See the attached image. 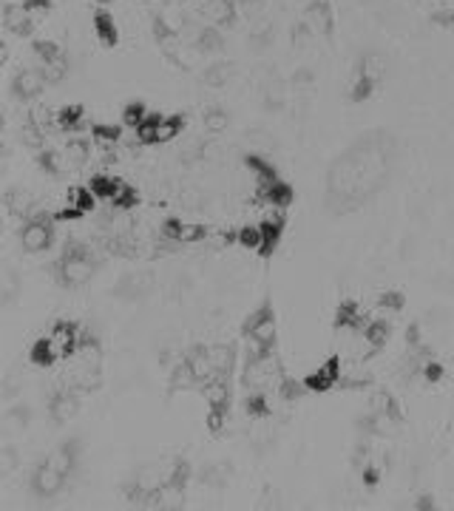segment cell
I'll list each match as a JSON object with an SVG mask.
<instances>
[{"instance_id":"cell-1","label":"cell","mask_w":454,"mask_h":511,"mask_svg":"<svg viewBox=\"0 0 454 511\" xmlns=\"http://www.w3.org/2000/svg\"><path fill=\"white\" fill-rule=\"evenodd\" d=\"M392 145L389 139H366L332 165L330 171V202L335 210L341 207H358L361 202L372 199L384 188V179L389 174Z\"/></svg>"},{"instance_id":"cell-13","label":"cell","mask_w":454,"mask_h":511,"mask_svg":"<svg viewBox=\"0 0 454 511\" xmlns=\"http://www.w3.org/2000/svg\"><path fill=\"white\" fill-rule=\"evenodd\" d=\"M91 160V148H89V142L86 139H68L65 142V162L68 165H74V168H80V165H86Z\"/></svg>"},{"instance_id":"cell-29","label":"cell","mask_w":454,"mask_h":511,"mask_svg":"<svg viewBox=\"0 0 454 511\" xmlns=\"http://www.w3.org/2000/svg\"><path fill=\"white\" fill-rule=\"evenodd\" d=\"M227 426V406H210V415H207V429L210 432H224Z\"/></svg>"},{"instance_id":"cell-4","label":"cell","mask_w":454,"mask_h":511,"mask_svg":"<svg viewBox=\"0 0 454 511\" xmlns=\"http://www.w3.org/2000/svg\"><path fill=\"white\" fill-rule=\"evenodd\" d=\"M51 216L48 213H37L32 222L23 228V233H20V242H23V247L29 250V253H40V250H46L48 245H51Z\"/></svg>"},{"instance_id":"cell-3","label":"cell","mask_w":454,"mask_h":511,"mask_svg":"<svg viewBox=\"0 0 454 511\" xmlns=\"http://www.w3.org/2000/svg\"><path fill=\"white\" fill-rule=\"evenodd\" d=\"M245 335L250 341H256L259 347H264V349L275 347V318H273V310L267 304L250 316V321L245 324Z\"/></svg>"},{"instance_id":"cell-11","label":"cell","mask_w":454,"mask_h":511,"mask_svg":"<svg viewBox=\"0 0 454 511\" xmlns=\"http://www.w3.org/2000/svg\"><path fill=\"white\" fill-rule=\"evenodd\" d=\"M100 199H105V202H114L122 190H125V182L122 179H114V176H105V174H97V176H91V185H89Z\"/></svg>"},{"instance_id":"cell-23","label":"cell","mask_w":454,"mask_h":511,"mask_svg":"<svg viewBox=\"0 0 454 511\" xmlns=\"http://www.w3.org/2000/svg\"><path fill=\"white\" fill-rule=\"evenodd\" d=\"M34 54L43 60V63H57L63 60V48L51 40H34Z\"/></svg>"},{"instance_id":"cell-26","label":"cell","mask_w":454,"mask_h":511,"mask_svg":"<svg viewBox=\"0 0 454 511\" xmlns=\"http://www.w3.org/2000/svg\"><path fill=\"white\" fill-rule=\"evenodd\" d=\"M372 89H375V77H369V75H358V80H355V86H352V100L355 103H363V100H369L372 97Z\"/></svg>"},{"instance_id":"cell-17","label":"cell","mask_w":454,"mask_h":511,"mask_svg":"<svg viewBox=\"0 0 454 511\" xmlns=\"http://www.w3.org/2000/svg\"><path fill=\"white\" fill-rule=\"evenodd\" d=\"M162 119H165L162 114H157V111H148L145 122L136 128V142H139V145H160V142H157V125H160Z\"/></svg>"},{"instance_id":"cell-7","label":"cell","mask_w":454,"mask_h":511,"mask_svg":"<svg viewBox=\"0 0 454 511\" xmlns=\"http://www.w3.org/2000/svg\"><path fill=\"white\" fill-rule=\"evenodd\" d=\"M4 23L12 34H20V37L32 34V29H34V20H32V12L26 9V4H9L4 9Z\"/></svg>"},{"instance_id":"cell-14","label":"cell","mask_w":454,"mask_h":511,"mask_svg":"<svg viewBox=\"0 0 454 511\" xmlns=\"http://www.w3.org/2000/svg\"><path fill=\"white\" fill-rule=\"evenodd\" d=\"M363 332V338H366V344L377 352L384 344H387V338H389V327H387V321H381V318H372V321H366V327L361 330Z\"/></svg>"},{"instance_id":"cell-16","label":"cell","mask_w":454,"mask_h":511,"mask_svg":"<svg viewBox=\"0 0 454 511\" xmlns=\"http://www.w3.org/2000/svg\"><path fill=\"white\" fill-rule=\"evenodd\" d=\"M60 358V352H57V347H54V341L51 338H40V341H34V347H32V361L37 363V367H51V363Z\"/></svg>"},{"instance_id":"cell-21","label":"cell","mask_w":454,"mask_h":511,"mask_svg":"<svg viewBox=\"0 0 454 511\" xmlns=\"http://www.w3.org/2000/svg\"><path fill=\"white\" fill-rule=\"evenodd\" d=\"M338 381L324 370V367H318V373H313V375H307L304 378V387L310 389V392H327L330 387H335Z\"/></svg>"},{"instance_id":"cell-36","label":"cell","mask_w":454,"mask_h":511,"mask_svg":"<svg viewBox=\"0 0 454 511\" xmlns=\"http://www.w3.org/2000/svg\"><path fill=\"white\" fill-rule=\"evenodd\" d=\"M97 6H108V4H114V0H94Z\"/></svg>"},{"instance_id":"cell-18","label":"cell","mask_w":454,"mask_h":511,"mask_svg":"<svg viewBox=\"0 0 454 511\" xmlns=\"http://www.w3.org/2000/svg\"><path fill=\"white\" fill-rule=\"evenodd\" d=\"M185 128V117L182 114H171L157 125V142H174Z\"/></svg>"},{"instance_id":"cell-6","label":"cell","mask_w":454,"mask_h":511,"mask_svg":"<svg viewBox=\"0 0 454 511\" xmlns=\"http://www.w3.org/2000/svg\"><path fill=\"white\" fill-rule=\"evenodd\" d=\"M304 23H307V29H310L313 34H330V32H332V23H335V20H332V9H330L327 0H316V4L307 6Z\"/></svg>"},{"instance_id":"cell-20","label":"cell","mask_w":454,"mask_h":511,"mask_svg":"<svg viewBox=\"0 0 454 511\" xmlns=\"http://www.w3.org/2000/svg\"><path fill=\"white\" fill-rule=\"evenodd\" d=\"M236 242L245 247V250H261V225H242L239 233H236Z\"/></svg>"},{"instance_id":"cell-15","label":"cell","mask_w":454,"mask_h":511,"mask_svg":"<svg viewBox=\"0 0 454 511\" xmlns=\"http://www.w3.org/2000/svg\"><path fill=\"white\" fill-rule=\"evenodd\" d=\"M97 193L91 190V188H71L68 190V196H65V202L71 205V207H77V210H83V213H91L94 207H97Z\"/></svg>"},{"instance_id":"cell-10","label":"cell","mask_w":454,"mask_h":511,"mask_svg":"<svg viewBox=\"0 0 454 511\" xmlns=\"http://www.w3.org/2000/svg\"><path fill=\"white\" fill-rule=\"evenodd\" d=\"M46 89V77L40 75V71H34V68H26V71H20V75L15 77V91H18V97H37L40 91Z\"/></svg>"},{"instance_id":"cell-31","label":"cell","mask_w":454,"mask_h":511,"mask_svg":"<svg viewBox=\"0 0 454 511\" xmlns=\"http://www.w3.org/2000/svg\"><path fill=\"white\" fill-rule=\"evenodd\" d=\"M227 80V65H213L207 75H205V83L207 86H221Z\"/></svg>"},{"instance_id":"cell-8","label":"cell","mask_w":454,"mask_h":511,"mask_svg":"<svg viewBox=\"0 0 454 511\" xmlns=\"http://www.w3.org/2000/svg\"><path fill=\"white\" fill-rule=\"evenodd\" d=\"M91 23H94V34H97V40H100L103 46L114 48V46L119 43V29H117L114 15H108L105 9H100V12H94Z\"/></svg>"},{"instance_id":"cell-32","label":"cell","mask_w":454,"mask_h":511,"mask_svg":"<svg viewBox=\"0 0 454 511\" xmlns=\"http://www.w3.org/2000/svg\"><path fill=\"white\" fill-rule=\"evenodd\" d=\"M40 168L43 171H48V174H60V162H57V154H51V151H40Z\"/></svg>"},{"instance_id":"cell-9","label":"cell","mask_w":454,"mask_h":511,"mask_svg":"<svg viewBox=\"0 0 454 511\" xmlns=\"http://www.w3.org/2000/svg\"><path fill=\"white\" fill-rule=\"evenodd\" d=\"M202 15L213 26H227V23L233 20V15H236V4H233V0H207L205 9H202Z\"/></svg>"},{"instance_id":"cell-24","label":"cell","mask_w":454,"mask_h":511,"mask_svg":"<svg viewBox=\"0 0 454 511\" xmlns=\"http://www.w3.org/2000/svg\"><path fill=\"white\" fill-rule=\"evenodd\" d=\"M145 117H148V108H145L142 103H128V105L122 108V122H125V125H131L134 131L145 122Z\"/></svg>"},{"instance_id":"cell-30","label":"cell","mask_w":454,"mask_h":511,"mask_svg":"<svg viewBox=\"0 0 454 511\" xmlns=\"http://www.w3.org/2000/svg\"><path fill=\"white\" fill-rule=\"evenodd\" d=\"M247 412H250V415H264V412H267V398H264V392H250V395H247Z\"/></svg>"},{"instance_id":"cell-12","label":"cell","mask_w":454,"mask_h":511,"mask_svg":"<svg viewBox=\"0 0 454 511\" xmlns=\"http://www.w3.org/2000/svg\"><path fill=\"white\" fill-rule=\"evenodd\" d=\"M77 409H80L77 395H71V392H60V395L54 398V403H51V418H54L57 423H68L74 415H77Z\"/></svg>"},{"instance_id":"cell-5","label":"cell","mask_w":454,"mask_h":511,"mask_svg":"<svg viewBox=\"0 0 454 511\" xmlns=\"http://www.w3.org/2000/svg\"><path fill=\"white\" fill-rule=\"evenodd\" d=\"M65 477H68V474H63L51 460H46V463L37 466V472H34V477H32V486H34V491H37L40 497H54V494L63 489Z\"/></svg>"},{"instance_id":"cell-25","label":"cell","mask_w":454,"mask_h":511,"mask_svg":"<svg viewBox=\"0 0 454 511\" xmlns=\"http://www.w3.org/2000/svg\"><path fill=\"white\" fill-rule=\"evenodd\" d=\"M202 122H205V131H207V134H221V131H227V114H224L221 108H210V111L202 117Z\"/></svg>"},{"instance_id":"cell-22","label":"cell","mask_w":454,"mask_h":511,"mask_svg":"<svg viewBox=\"0 0 454 511\" xmlns=\"http://www.w3.org/2000/svg\"><path fill=\"white\" fill-rule=\"evenodd\" d=\"M91 134H94V136H97V142H103V145H117V142H119V136H122L119 125H108V122H97V125H91Z\"/></svg>"},{"instance_id":"cell-19","label":"cell","mask_w":454,"mask_h":511,"mask_svg":"<svg viewBox=\"0 0 454 511\" xmlns=\"http://www.w3.org/2000/svg\"><path fill=\"white\" fill-rule=\"evenodd\" d=\"M57 125L63 131H80L83 128V105H63L57 111Z\"/></svg>"},{"instance_id":"cell-34","label":"cell","mask_w":454,"mask_h":511,"mask_svg":"<svg viewBox=\"0 0 454 511\" xmlns=\"http://www.w3.org/2000/svg\"><path fill=\"white\" fill-rule=\"evenodd\" d=\"M23 4H26L29 12H37V9L46 12V9H51V0H23Z\"/></svg>"},{"instance_id":"cell-28","label":"cell","mask_w":454,"mask_h":511,"mask_svg":"<svg viewBox=\"0 0 454 511\" xmlns=\"http://www.w3.org/2000/svg\"><path fill=\"white\" fill-rule=\"evenodd\" d=\"M196 43H199L202 51H216V48L221 46V34L216 32V26H207V29L199 32V40H196Z\"/></svg>"},{"instance_id":"cell-35","label":"cell","mask_w":454,"mask_h":511,"mask_svg":"<svg viewBox=\"0 0 454 511\" xmlns=\"http://www.w3.org/2000/svg\"><path fill=\"white\" fill-rule=\"evenodd\" d=\"M423 375H426L429 381H437V378L443 375V370H440V363H426V367H423Z\"/></svg>"},{"instance_id":"cell-27","label":"cell","mask_w":454,"mask_h":511,"mask_svg":"<svg viewBox=\"0 0 454 511\" xmlns=\"http://www.w3.org/2000/svg\"><path fill=\"white\" fill-rule=\"evenodd\" d=\"M205 239H207V228L205 225H182L179 245H199Z\"/></svg>"},{"instance_id":"cell-2","label":"cell","mask_w":454,"mask_h":511,"mask_svg":"<svg viewBox=\"0 0 454 511\" xmlns=\"http://www.w3.org/2000/svg\"><path fill=\"white\" fill-rule=\"evenodd\" d=\"M91 276H94V261L89 259L86 250L71 247V253L63 256V261H60V278H63L68 287H80V284H86Z\"/></svg>"},{"instance_id":"cell-33","label":"cell","mask_w":454,"mask_h":511,"mask_svg":"<svg viewBox=\"0 0 454 511\" xmlns=\"http://www.w3.org/2000/svg\"><path fill=\"white\" fill-rule=\"evenodd\" d=\"M377 304H381L384 310H401L403 307V296L401 293H384L381 299H377Z\"/></svg>"}]
</instances>
